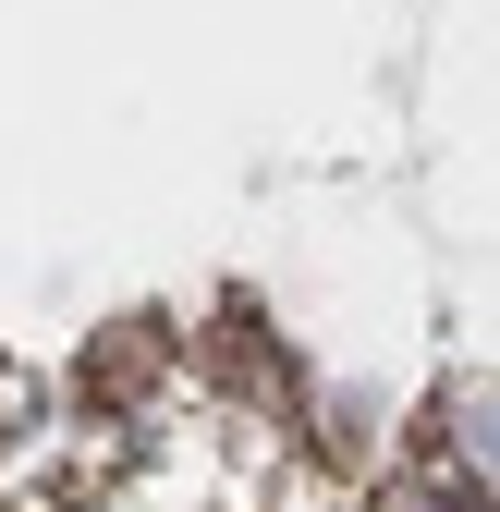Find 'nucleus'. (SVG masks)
Instances as JSON below:
<instances>
[]
</instances>
